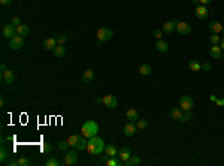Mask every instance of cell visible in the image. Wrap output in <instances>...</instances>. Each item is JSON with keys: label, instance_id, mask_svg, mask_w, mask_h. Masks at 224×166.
I'll return each instance as SVG.
<instances>
[{"label": "cell", "instance_id": "1", "mask_svg": "<svg viewBox=\"0 0 224 166\" xmlns=\"http://www.w3.org/2000/svg\"><path fill=\"white\" fill-rule=\"evenodd\" d=\"M105 142L102 138H99V136H93V138H88V144H87V151H88L90 154H100V153H103L105 151Z\"/></svg>", "mask_w": 224, "mask_h": 166}, {"label": "cell", "instance_id": "2", "mask_svg": "<svg viewBox=\"0 0 224 166\" xmlns=\"http://www.w3.org/2000/svg\"><path fill=\"white\" fill-rule=\"evenodd\" d=\"M97 132H99V124L93 120L85 121L81 127V135L85 136V138H93V136L97 135Z\"/></svg>", "mask_w": 224, "mask_h": 166}, {"label": "cell", "instance_id": "3", "mask_svg": "<svg viewBox=\"0 0 224 166\" xmlns=\"http://www.w3.org/2000/svg\"><path fill=\"white\" fill-rule=\"evenodd\" d=\"M97 36V40H100V42H108V40H111L112 36H114V31L111 29H108V27H102V29H99L96 33Z\"/></svg>", "mask_w": 224, "mask_h": 166}, {"label": "cell", "instance_id": "4", "mask_svg": "<svg viewBox=\"0 0 224 166\" xmlns=\"http://www.w3.org/2000/svg\"><path fill=\"white\" fill-rule=\"evenodd\" d=\"M193 105H194V100L191 96H187V94L181 96V99H179V106L182 108V111H191Z\"/></svg>", "mask_w": 224, "mask_h": 166}, {"label": "cell", "instance_id": "5", "mask_svg": "<svg viewBox=\"0 0 224 166\" xmlns=\"http://www.w3.org/2000/svg\"><path fill=\"white\" fill-rule=\"evenodd\" d=\"M2 35H3V38L6 39H12L16 36V27L12 26V24H6L3 29H2Z\"/></svg>", "mask_w": 224, "mask_h": 166}, {"label": "cell", "instance_id": "6", "mask_svg": "<svg viewBox=\"0 0 224 166\" xmlns=\"http://www.w3.org/2000/svg\"><path fill=\"white\" fill-rule=\"evenodd\" d=\"M103 105L106 108H109V109H114V108H117L118 105V99L117 96H114V94H106L103 97Z\"/></svg>", "mask_w": 224, "mask_h": 166}, {"label": "cell", "instance_id": "7", "mask_svg": "<svg viewBox=\"0 0 224 166\" xmlns=\"http://www.w3.org/2000/svg\"><path fill=\"white\" fill-rule=\"evenodd\" d=\"M22 46H24V38L20 36V35H16L15 38L9 40V48L11 50H21Z\"/></svg>", "mask_w": 224, "mask_h": 166}, {"label": "cell", "instance_id": "8", "mask_svg": "<svg viewBox=\"0 0 224 166\" xmlns=\"http://www.w3.org/2000/svg\"><path fill=\"white\" fill-rule=\"evenodd\" d=\"M176 31H178L181 36H187V35H190V31H191V26L185 21H179L176 24Z\"/></svg>", "mask_w": 224, "mask_h": 166}, {"label": "cell", "instance_id": "9", "mask_svg": "<svg viewBox=\"0 0 224 166\" xmlns=\"http://www.w3.org/2000/svg\"><path fill=\"white\" fill-rule=\"evenodd\" d=\"M76 163H78V154H76V151H67L66 156H64V165L72 166V165H76Z\"/></svg>", "mask_w": 224, "mask_h": 166}, {"label": "cell", "instance_id": "10", "mask_svg": "<svg viewBox=\"0 0 224 166\" xmlns=\"http://www.w3.org/2000/svg\"><path fill=\"white\" fill-rule=\"evenodd\" d=\"M15 79V74L11 70V69H6L5 72H2V81L5 84H7V85H11V84L14 83Z\"/></svg>", "mask_w": 224, "mask_h": 166}, {"label": "cell", "instance_id": "11", "mask_svg": "<svg viewBox=\"0 0 224 166\" xmlns=\"http://www.w3.org/2000/svg\"><path fill=\"white\" fill-rule=\"evenodd\" d=\"M208 8L205 6V5H197L196 6V17L199 18V20H205L206 17H208Z\"/></svg>", "mask_w": 224, "mask_h": 166}, {"label": "cell", "instance_id": "12", "mask_svg": "<svg viewBox=\"0 0 224 166\" xmlns=\"http://www.w3.org/2000/svg\"><path fill=\"white\" fill-rule=\"evenodd\" d=\"M221 53H223V50H221V46L218 45H212L209 48V55L212 59H221Z\"/></svg>", "mask_w": 224, "mask_h": 166}, {"label": "cell", "instance_id": "13", "mask_svg": "<svg viewBox=\"0 0 224 166\" xmlns=\"http://www.w3.org/2000/svg\"><path fill=\"white\" fill-rule=\"evenodd\" d=\"M126 117L128 121H132V123H134V121L139 120V114H138V111L134 109V108H128L126 112Z\"/></svg>", "mask_w": 224, "mask_h": 166}, {"label": "cell", "instance_id": "14", "mask_svg": "<svg viewBox=\"0 0 224 166\" xmlns=\"http://www.w3.org/2000/svg\"><path fill=\"white\" fill-rule=\"evenodd\" d=\"M136 126H134L133 123H132V121H128V123H127L126 126H124V135L127 136V138H130V136H133L134 133H136Z\"/></svg>", "mask_w": 224, "mask_h": 166}, {"label": "cell", "instance_id": "15", "mask_svg": "<svg viewBox=\"0 0 224 166\" xmlns=\"http://www.w3.org/2000/svg\"><path fill=\"white\" fill-rule=\"evenodd\" d=\"M179 21H176V20H172V21H167V23L163 24V31L164 33H172V31L176 29V24H178Z\"/></svg>", "mask_w": 224, "mask_h": 166}, {"label": "cell", "instance_id": "16", "mask_svg": "<svg viewBox=\"0 0 224 166\" xmlns=\"http://www.w3.org/2000/svg\"><path fill=\"white\" fill-rule=\"evenodd\" d=\"M57 39L55 38H48V39H45V42H44V48L45 50H49V51H54V48L57 46Z\"/></svg>", "mask_w": 224, "mask_h": 166}, {"label": "cell", "instance_id": "17", "mask_svg": "<svg viewBox=\"0 0 224 166\" xmlns=\"http://www.w3.org/2000/svg\"><path fill=\"white\" fill-rule=\"evenodd\" d=\"M118 156L123 162H126V160H128V159L132 157V151H130V148H127V147H123V148L118 151Z\"/></svg>", "mask_w": 224, "mask_h": 166}, {"label": "cell", "instance_id": "18", "mask_svg": "<svg viewBox=\"0 0 224 166\" xmlns=\"http://www.w3.org/2000/svg\"><path fill=\"white\" fill-rule=\"evenodd\" d=\"M105 154H106V157H117V148L112 145V144H108L106 147H105Z\"/></svg>", "mask_w": 224, "mask_h": 166}, {"label": "cell", "instance_id": "19", "mask_svg": "<svg viewBox=\"0 0 224 166\" xmlns=\"http://www.w3.org/2000/svg\"><path fill=\"white\" fill-rule=\"evenodd\" d=\"M29 26L27 24H20V26H16V35H20V36H27L29 35Z\"/></svg>", "mask_w": 224, "mask_h": 166}, {"label": "cell", "instance_id": "20", "mask_svg": "<svg viewBox=\"0 0 224 166\" xmlns=\"http://www.w3.org/2000/svg\"><path fill=\"white\" fill-rule=\"evenodd\" d=\"M93 78H94V72H93V70H85V72H84V74H82V83L84 84H88V83H91V81H93Z\"/></svg>", "mask_w": 224, "mask_h": 166}, {"label": "cell", "instance_id": "21", "mask_svg": "<svg viewBox=\"0 0 224 166\" xmlns=\"http://www.w3.org/2000/svg\"><path fill=\"white\" fill-rule=\"evenodd\" d=\"M87 144H88V141H85V136H79V139H78V142H76V145H75V148L76 150H87Z\"/></svg>", "mask_w": 224, "mask_h": 166}, {"label": "cell", "instance_id": "22", "mask_svg": "<svg viewBox=\"0 0 224 166\" xmlns=\"http://www.w3.org/2000/svg\"><path fill=\"white\" fill-rule=\"evenodd\" d=\"M209 30L214 31V33H220V31L223 30V24L218 23V21H211L209 23Z\"/></svg>", "mask_w": 224, "mask_h": 166}, {"label": "cell", "instance_id": "23", "mask_svg": "<svg viewBox=\"0 0 224 166\" xmlns=\"http://www.w3.org/2000/svg\"><path fill=\"white\" fill-rule=\"evenodd\" d=\"M156 50L157 51H160V53H166L167 50H169V45H167V42H164V40H157L156 44Z\"/></svg>", "mask_w": 224, "mask_h": 166}, {"label": "cell", "instance_id": "24", "mask_svg": "<svg viewBox=\"0 0 224 166\" xmlns=\"http://www.w3.org/2000/svg\"><path fill=\"white\" fill-rule=\"evenodd\" d=\"M151 72H152L151 64H147V63H145V64H141V66H139V74H141V75L147 76V75H149Z\"/></svg>", "mask_w": 224, "mask_h": 166}, {"label": "cell", "instance_id": "25", "mask_svg": "<svg viewBox=\"0 0 224 166\" xmlns=\"http://www.w3.org/2000/svg\"><path fill=\"white\" fill-rule=\"evenodd\" d=\"M139 163H141V159L138 157V156H132L128 160L123 162V165H126V166H136V165H139Z\"/></svg>", "mask_w": 224, "mask_h": 166}, {"label": "cell", "instance_id": "26", "mask_svg": "<svg viewBox=\"0 0 224 166\" xmlns=\"http://www.w3.org/2000/svg\"><path fill=\"white\" fill-rule=\"evenodd\" d=\"M66 54V48L63 45H57L55 48H54V55L57 57V59H60V57H63Z\"/></svg>", "mask_w": 224, "mask_h": 166}, {"label": "cell", "instance_id": "27", "mask_svg": "<svg viewBox=\"0 0 224 166\" xmlns=\"http://www.w3.org/2000/svg\"><path fill=\"white\" fill-rule=\"evenodd\" d=\"M181 115H182V108H181V106H179V108H173L170 111V117L173 120H179Z\"/></svg>", "mask_w": 224, "mask_h": 166}, {"label": "cell", "instance_id": "28", "mask_svg": "<svg viewBox=\"0 0 224 166\" xmlns=\"http://www.w3.org/2000/svg\"><path fill=\"white\" fill-rule=\"evenodd\" d=\"M188 68L191 69L193 72H199V70H202V64L199 63V61L196 60H191L190 63H188Z\"/></svg>", "mask_w": 224, "mask_h": 166}, {"label": "cell", "instance_id": "29", "mask_svg": "<svg viewBox=\"0 0 224 166\" xmlns=\"http://www.w3.org/2000/svg\"><path fill=\"white\" fill-rule=\"evenodd\" d=\"M191 118H193V115H191V111H185V112H182V115H181V118H179V121L185 123V121H190Z\"/></svg>", "mask_w": 224, "mask_h": 166}, {"label": "cell", "instance_id": "30", "mask_svg": "<svg viewBox=\"0 0 224 166\" xmlns=\"http://www.w3.org/2000/svg\"><path fill=\"white\" fill-rule=\"evenodd\" d=\"M79 136H81V135H70V136H69V139H67V142H69V145H70V147H73V148H75V145H76V142H78Z\"/></svg>", "mask_w": 224, "mask_h": 166}, {"label": "cell", "instance_id": "31", "mask_svg": "<svg viewBox=\"0 0 224 166\" xmlns=\"http://www.w3.org/2000/svg\"><path fill=\"white\" fill-rule=\"evenodd\" d=\"M7 157H9V153L5 150V147H2V151H0V162H2V163H6Z\"/></svg>", "mask_w": 224, "mask_h": 166}, {"label": "cell", "instance_id": "32", "mask_svg": "<svg viewBox=\"0 0 224 166\" xmlns=\"http://www.w3.org/2000/svg\"><path fill=\"white\" fill-rule=\"evenodd\" d=\"M148 126V121L145 120V118H139L138 120V124H136V127L139 129V130H143V129Z\"/></svg>", "mask_w": 224, "mask_h": 166}, {"label": "cell", "instance_id": "33", "mask_svg": "<svg viewBox=\"0 0 224 166\" xmlns=\"http://www.w3.org/2000/svg\"><path fill=\"white\" fill-rule=\"evenodd\" d=\"M40 151H42V153H45V154H49V153H51V144L45 142L44 145L40 147Z\"/></svg>", "mask_w": 224, "mask_h": 166}, {"label": "cell", "instance_id": "34", "mask_svg": "<svg viewBox=\"0 0 224 166\" xmlns=\"http://www.w3.org/2000/svg\"><path fill=\"white\" fill-rule=\"evenodd\" d=\"M46 166H58L60 165V162L57 160V159H54V157H49L48 160H46V163H45Z\"/></svg>", "mask_w": 224, "mask_h": 166}, {"label": "cell", "instance_id": "35", "mask_svg": "<svg viewBox=\"0 0 224 166\" xmlns=\"http://www.w3.org/2000/svg\"><path fill=\"white\" fill-rule=\"evenodd\" d=\"M105 163H106L108 166H118V165H121L118 160H115V157H109L106 162H105Z\"/></svg>", "mask_w": 224, "mask_h": 166}, {"label": "cell", "instance_id": "36", "mask_svg": "<svg viewBox=\"0 0 224 166\" xmlns=\"http://www.w3.org/2000/svg\"><path fill=\"white\" fill-rule=\"evenodd\" d=\"M209 40H211L212 45H218V42H220V36H218V33H214V35L209 38Z\"/></svg>", "mask_w": 224, "mask_h": 166}, {"label": "cell", "instance_id": "37", "mask_svg": "<svg viewBox=\"0 0 224 166\" xmlns=\"http://www.w3.org/2000/svg\"><path fill=\"white\" fill-rule=\"evenodd\" d=\"M18 165H20V166H29L30 165V160L27 157H20V159H18Z\"/></svg>", "mask_w": 224, "mask_h": 166}, {"label": "cell", "instance_id": "38", "mask_svg": "<svg viewBox=\"0 0 224 166\" xmlns=\"http://www.w3.org/2000/svg\"><path fill=\"white\" fill-rule=\"evenodd\" d=\"M55 39H57V42H58V45H63L64 42L67 40V38L64 35H55Z\"/></svg>", "mask_w": 224, "mask_h": 166}, {"label": "cell", "instance_id": "39", "mask_svg": "<svg viewBox=\"0 0 224 166\" xmlns=\"http://www.w3.org/2000/svg\"><path fill=\"white\" fill-rule=\"evenodd\" d=\"M69 147H70V145H69V142H67V141H61V142L58 144V148L61 151H66Z\"/></svg>", "mask_w": 224, "mask_h": 166}, {"label": "cell", "instance_id": "40", "mask_svg": "<svg viewBox=\"0 0 224 166\" xmlns=\"http://www.w3.org/2000/svg\"><path fill=\"white\" fill-rule=\"evenodd\" d=\"M163 33H164L163 30H154V38L160 40V39L163 38Z\"/></svg>", "mask_w": 224, "mask_h": 166}, {"label": "cell", "instance_id": "41", "mask_svg": "<svg viewBox=\"0 0 224 166\" xmlns=\"http://www.w3.org/2000/svg\"><path fill=\"white\" fill-rule=\"evenodd\" d=\"M11 24H12V26H15V27H16V26H20V24H21L20 17H14V18H12V21H11Z\"/></svg>", "mask_w": 224, "mask_h": 166}, {"label": "cell", "instance_id": "42", "mask_svg": "<svg viewBox=\"0 0 224 166\" xmlns=\"http://www.w3.org/2000/svg\"><path fill=\"white\" fill-rule=\"evenodd\" d=\"M6 165L7 166H16L18 165V160H15V159H12V160H6Z\"/></svg>", "mask_w": 224, "mask_h": 166}, {"label": "cell", "instance_id": "43", "mask_svg": "<svg viewBox=\"0 0 224 166\" xmlns=\"http://www.w3.org/2000/svg\"><path fill=\"white\" fill-rule=\"evenodd\" d=\"M209 69H211V64H209L208 61H206V63H203V64H202V70H209Z\"/></svg>", "mask_w": 224, "mask_h": 166}, {"label": "cell", "instance_id": "44", "mask_svg": "<svg viewBox=\"0 0 224 166\" xmlns=\"http://www.w3.org/2000/svg\"><path fill=\"white\" fill-rule=\"evenodd\" d=\"M218 106H224V97H220V99H217V102H215Z\"/></svg>", "mask_w": 224, "mask_h": 166}, {"label": "cell", "instance_id": "45", "mask_svg": "<svg viewBox=\"0 0 224 166\" xmlns=\"http://www.w3.org/2000/svg\"><path fill=\"white\" fill-rule=\"evenodd\" d=\"M11 2H12V0H0V3H2L3 6H6V5H11Z\"/></svg>", "mask_w": 224, "mask_h": 166}, {"label": "cell", "instance_id": "46", "mask_svg": "<svg viewBox=\"0 0 224 166\" xmlns=\"http://www.w3.org/2000/svg\"><path fill=\"white\" fill-rule=\"evenodd\" d=\"M217 99L218 97H217L215 94H211V96H209V100H211V102H217Z\"/></svg>", "mask_w": 224, "mask_h": 166}, {"label": "cell", "instance_id": "47", "mask_svg": "<svg viewBox=\"0 0 224 166\" xmlns=\"http://www.w3.org/2000/svg\"><path fill=\"white\" fill-rule=\"evenodd\" d=\"M0 69H2V72H5V70H6V63H2V64H0Z\"/></svg>", "mask_w": 224, "mask_h": 166}, {"label": "cell", "instance_id": "48", "mask_svg": "<svg viewBox=\"0 0 224 166\" xmlns=\"http://www.w3.org/2000/svg\"><path fill=\"white\" fill-rule=\"evenodd\" d=\"M211 2H212V0H200V5H208Z\"/></svg>", "mask_w": 224, "mask_h": 166}, {"label": "cell", "instance_id": "49", "mask_svg": "<svg viewBox=\"0 0 224 166\" xmlns=\"http://www.w3.org/2000/svg\"><path fill=\"white\" fill-rule=\"evenodd\" d=\"M190 2H191L193 5H196V6H197V5H200V0H190Z\"/></svg>", "mask_w": 224, "mask_h": 166}, {"label": "cell", "instance_id": "50", "mask_svg": "<svg viewBox=\"0 0 224 166\" xmlns=\"http://www.w3.org/2000/svg\"><path fill=\"white\" fill-rule=\"evenodd\" d=\"M96 103H103V97H96Z\"/></svg>", "mask_w": 224, "mask_h": 166}, {"label": "cell", "instance_id": "51", "mask_svg": "<svg viewBox=\"0 0 224 166\" xmlns=\"http://www.w3.org/2000/svg\"><path fill=\"white\" fill-rule=\"evenodd\" d=\"M220 46H221V50H224V38L220 40Z\"/></svg>", "mask_w": 224, "mask_h": 166}, {"label": "cell", "instance_id": "52", "mask_svg": "<svg viewBox=\"0 0 224 166\" xmlns=\"http://www.w3.org/2000/svg\"><path fill=\"white\" fill-rule=\"evenodd\" d=\"M221 31H223V33H224V26H223V30H221Z\"/></svg>", "mask_w": 224, "mask_h": 166}, {"label": "cell", "instance_id": "53", "mask_svg": "<svg viewBox=\"0 0 224 166\" xmlns=\"http://www.w3.org/2000/svg\"><path fill=\"white\" fill-rule=\"evenodd\" d=\"M187 2H190V0H187Z\"/></svg>", "mask_w": 224, "mask_h": 166}]
</instances>
